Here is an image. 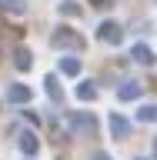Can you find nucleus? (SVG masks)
<instances>
[{
	"label": "nucleus",
	"mask_w": 157,
	"mask_h": 160,
	"mask_svg": "<svg viewBox=\"0 0 157 160\" xmlns=\"http://www.w3.org/2000/svg\"><path fill=\"white\" fill-rule=\"evenodd\" d=\"M154 153H157V140H154Z\"/></svg>",
	"instance_id": "f3484780"
},
{
	"label": "nucleus",
	"mask_w": 157,
	"mask_h": 160,
	"mask_svg": "<svg viewBox=\"0 0 157 160\" xmlns=\"http://www.w3.org/2000/svg\"><path fill=\"white\" fill-rule=\"evenodd\" d=\"M70 127H74V130H84V133H90V130H94V117H87V113L70 117Z\"/></svg>",
	"instance_id": "423d86ee"
},
{
	"label": "nucleus",
	"mask_w": 157,
	"mask_h": 160,
	"mask_svg": "<svg viewBox=\"0 0 157 160\" xmlns=\"http://www.w3.org/2000/svg\"><path fill=\"white\" fill-rule=\"evenodd\" d=\"M10 100H13V103H27V100H30V90L27 87H10Z\"/></svg>",
	"instance_id": "9b49d317"
},
{
	"label": "nucleus",
	"mask_w": 157,
	"mask_h": 160,
	"mask_svg": "<svg viewBox=\"0 0 157 160\" xmlns=\"http://www.w3.org/2000/svg\"><path fill=\"white\" fill-rule=\"evenodd\" d=\"M47 97L54 100V103H60V100H64V90H60L57 77H47Z\"/></svg>",
	"instance_id": "0eeeda50"
},
{
	"label": "nucleus",
	"mask_w": 157,
	"mask_h": 160,
	"mask_svg": "<svg viewBox=\"0 0 157 160\" xmlns=\"http://www.w3.org/2000/svg\"><path fill=\"white\" fill-rule=\"evenodd\" d=\"M60 70L70 73V77H77V73H80V60L77 57H64V60H60Z\"/></svg>",
	"instance_id": "6e6552de"
},
{
	"label": "nucleus",
	"mask_w": 157,
	"mask_h": 160,
	"mask_svg": "<svg viewBox=\"0 0 157 160\" xmlns=\"http://www.w3.org/2000/svg\"><path fill=\"white\" fill-rule=\"evenodd\" d=\"M117 93H120V100H137L140 97V83H137V80H130V83H124V87L117 90Z\"/></svg>",
	"instance_id": "39448f33"
},
{
	"label": "nucleus",
	"mask_w": 157,
	"mask_h": 160,
	"mask_svg": "<svg viewBox=\"0 0 157 160\" xmlns=\"http://www.w3.org/2000/svg\"><path fill=\"white\" fill-rule=\"evenodd\" d=\"M20 150H24V153H37V140H34V133H24V137H20Z\"/></svg>",
	"instance_id": "f8f14e48"
},
{
	"label": "nucleus",
	"mask_w": 157,
	"mask_h": 160,
	"mask_svg": "<svg viewBox=\"0 0 157 160\" xmlns=\"http://www.w3.org/2000/svg\"><path fill=\"white\" fill-rule=\"evenodd\" d=\"M60 13H67V17H70V13H77V7H74V0H64V7H60Z\"/></svg>",
	"instance_id": "2eb2a0df"
},
{
	"label": "nucleus",
	"mask_w": 157,
	"mask_h": 160,
	"mask_svg": "<svg viewBox=\"0 0 157 160\" xmlns=\"http://www.w3.org/2000/svg\"><path fill=\"white\" fill-rule=\"evenodd\" d=\"M0 7L10 10V13H24V3H20V0H0Z\"/></svg>",
	"instance_id": "ddd939ff"
},
{
	"label": "nucleus",
	"mask_w": 157,
	"mask_h": 160,
	"mask_svg": "<svg viewBox=\"0 0 157 160\" xmlns=\"http://www.w3.org/2000/svg\"><path fill=\"white\" fill-rule=\"evenodd\" d=\"M94 160H110V157H107V153H97V157H94Z\"/></svg>",
	"instance_id": "dca6fc26"
},
{
	"label": "nucleus",
	"mask_w": 157,
	"mask_h": 160,
	"mask_svg": "<svg viewBox=\"0 0 157 160\" xmlns=\"http://www.w3.org/2000/svg\"><path fill=\"white\" fill-rule=\"evenodd\" d=\"M110 130H114V137H127V130H130V123L120 113H110Z\"/></svg>",
	"instance_id": "7ed1b4c3"
},
{
	"label": "nucleus",
	"mask_w": 157,
	"mask_h": 160,
	"mask_svg": "<svg viewBox=\"0 0 157 160\" xmlns=\"http://www.w3.org/2000/svg\"><path fill=\"white\" fill-rule=\"evenodd\" d=\"M17 67L20 70H30V53H27V50H20V53H17Z\"/></svg>",
	"instance_id": "4468645a"
},
{
	"label": "nucleus",
	"mask_w": 157,
	"mask_h": 160,
	"mask_svg": "<svg viewBox=\"0 0 157 160\" xmlns=\"http://www.w3.org/2000/svg\"><path fill=\"white\" fill-rule=\"evenodd\" d=\"M130 57L137 60V63H150L154 53H150V47H144V43H134V47H130Z\"/></svg>",
	"instance_id": "20e7f679"
},
{
	"label": "nucleus",
	"mask_w": 157,
	"mask_h": 160,
	"mask_svg": "<svg viewBox=\"0 0 157 160\" xmlns=\"http://www.w3.org/2000/svg\"><path fill=\"white\" fill-rule=\"evenodd\" d=\"M97 40H100V43L117 47L120 40H124V30H120V23H114V20H104V23L97 27Z\"/></svg>",
	"instance_id": "f257e3e1"
},
{
	"label": "nucleus",
	"mask_w": 157,
	"mask_h": 160,
	"mask_svg": "<svg viewBox=\"0 0 157 160\" xmlns=\"http://www.w3.org/2000/svg\"><path fill=\"white\" fill-rule=\"evenodd\" d=\"M137 120H144V123H154V120H157V107H154V103H144V107L137 110Z\"/></svg>",
	"instance_id": "1a4fd4ad"
},
{
	"label": "nucleus",
	"mask_w": 157,
	"mask_h": 160,
	"mask_svg": "<svg viewBox=\"0 0 157 160\" xmlns=\"http://www.w3.org/2000/svg\"><path fill=\"white\" fill-rule=\"evenodd\" d=\"M77 97H80V100H94V97H97V87H94L90 80H84V83L77 87Z\"/></svg>",
	"instance_id": "9d476101"
},
{
	"label": "nucleus",
	"mask_w": 157,
	"mask_h": 160,
	"mask_svg": "<svg viewBox=\"0 0 157 160\" xmlns=\"http://www.w3.org/2000/svg\"><path fill=\"white\" fill-rule=\"evenodd\" d=\"M50 43H54V47H74V50H80V47H84V40H80L74 30H67V27H60L57 33L50 37Z\"/></svg>",
	"instance_id": "f03ea898"
}]
</instances>
